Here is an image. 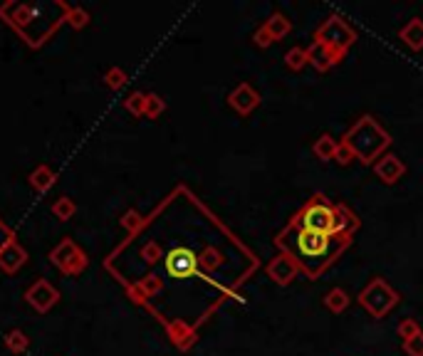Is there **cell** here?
<instances>
[{
    "instance_id": "cell-1",
    "label": "cell",
    "mask_w": 423,
    "mask_h": 356,
    "mask_svg": "<svg viewBox=\"0 0 423 356\" xmlns=\"http://www.w3.org/2000/svg\"><path fill=\"white\" fill-rule=\"evenodd\" d=\"M275 245L280 247V252H288L298 262L300 272H305L309 280H319V275L329 270L339 260V255L352 245V235H324L290 223L275 238Z\"/></svg>"
},
{
    "instance_id": "cell-2",
    "label": "cell",
    "mask_w": 423,
    "mask_h": 356,
    "mask_svg": "<svg viewBox=\"0 0 423 356\" xmlns=\"http://www.w3.org/2000/svg\"><path fill=\"white\" fill-rule=\"evenodd\" d=\"M342 141L354 151V159L359 164L374 166L391 146V134L372 114H364L349 126Z\"/></svg>"
},
{
    "instance_id": "cell-3",
    "label": "cell",
    "mask_w": 423,
    "mask_h": 356,
    "mask_svg": "<svg viewBox=\"0 0 423 356\" xmlns=\"http://www.w3.org/2000/svg\"><path fill=\"white\" fill-rule=\"evenodd\" d=\"M334 216H337V203H332L322 193H314L290 223H295L298 228L314 233H324V235H332L334 231Z\"/></svg>"
},
{
    "instance_id": "cell-4",
    "label": "cell",
    "mask_w": 423,
    "mask_h": 356,
    "mask_svg": "<svg viewBox=\"0 0 423 356\" xmlns=\"http://www.w3.org/2000/svg\"><path fill=\"white\" fill-rule=\"evenodd\" d=\"M314 42L324 45L339 62L347 57L349 47L357 42V30L349 25L344 18L339 16H329L319 23V27L314 30Z\"/></svg>"
},
{
    "instance_id": "cell-5",
    "label": "cell",
    "mask_w": 423,
    "mask_h": 356,
    "mask_svg": "<svg viewBox=\"0 0 423 356\" xmlns=\"http://www.w3.org/2000/svg\"><path fill=\"white\" fill-rule=\"evenodd\" d=\"M357 302L362 305L364 312H369V317L384 319V317L398 305V292L393 290L384 277H374V280H369L367 285L362 287Z\"/></svg>"
},
{
    "instance_id": "cell-6",
    "label": "cell",
    "mask_w": 423,
    "mask_h": 356,
    "mask_svg": "<svg viewBox=\"0 0 423 356\" xmlns=\"http://www.w3.org/2000/svg\"><path fill=\"white\" fill-rule=\"evenodd\" d=\"M166 272L176 280H186V277H193L198 270V257L193 250L188 247H171L166 252Z\"/></svg>"
},
{
    "instance_id": "cell-7",
    "label": "cell",
    "mask_w": 423,
    "mask_h": 356,
    "mask_svg": "<svg viewBox=\"0 0 423 356\" xmlns=\"http://www.w3.org/2000/svg\"><path fill=\"white\" fill-rule=\"evenodd\" d=\"M265 272H267V277L275 282V285L285 287L300 275V267H298V262L288 255V252H277V255L267 262Z\"/></svg>"
},
{
    "instance_id": "cell-8",
    "label": "cell",
    "mask_w": 423,
    "mask_h": 356,
    "mask_svg": "<svg viewBox=\"0 0 423 356\" xmlns=\"http://www.w3.org/2000/svg\"><path fill=\"white\" fill-rule=\"evenodd\" d=\"M372 168H374V173H376L379 181L386 183V186H393V183H398L403 176H406V164H403L396 154H388V151L372 166Z\"/></svg>"
},
{
    "instance_id": "cell-9",
    "label": "cell",
    "mask_w": 423,
    "mask_h": 356,
    "mask_svg": "<svg viewBox=\"0 0 423 356\" xmlns=\"http://www.w3.org/2000/svg\"><path fill=\"white\" fill-rule=\"evenodd\" d=\"M228 104H231L238 114L247 116V114H252L257 106H260V92H257L252 85H247V82H243V85H238L235 90L231 92V97H228Z\"/></svg>"
},
{
    "instance_id": "cell-10",
    "label": "cell",
    "mask_w": 423,
    "mask_h": 356,
    "mask_svg": "<svg viewBox=\"0 0 423 356\" xmlns=\"http://www.w3.org/2000/svg\"><path fill=\"white\" fill-rule=\"evenodd\" d=\"M398 40L413 52L423 50V18H411L406 25L398 30Z\"/></svg>"
},
{
    "instance_id": "cell-11",
    "label": "cell",
    "mask_w": 423,
    "mask_h": 356,
    "mask_svg": "<svg viewBox=\"0 0 423 356\" xmlns=\"http://www.w3.org/2000/svg\"><path fill=\"white\" fill-rule=\"evenodd\" d=\"M262 27H265L267 35L272 37V42H280V40H285L290 32H293V20H290L285 13L275 11L265 23H262Z\"/></svg>"
},
{
    "instance_id": "cell-12",
    "label": "cell",
    "mask_w": 423,
    "mask_h": 356,
    "mask_svg": "<svg viewBox=\"0 0 423 356\" xmlns=\"http://www.w3.org/2000/svg\"><path fill=\"white\" fill-rule=\"evenodd\" d=\"M307 60H309V65H312L317 72H329L334 65H339L337 57H334L332 52L327 50V47L319 45V42H314V40H312V45L307 47Z\"/></svg>"
},
{
    "instance_id": "cell-13",
    "label": "cell",
    "mask_w": 423,
    "mask_h": 356,
    "mask_svg": "<svg viewBox=\"0 0 423 356\" xmlns=\"http://www.w3.org/2000/svg\"><path fill=\"white\" fill-rule=\"evenodd\" d=\"M349 305H352V297H349V292L344 290V287H332V290L324 295V307H327L329 312H334V314H342Z\"/></svg>"
},
{
    "instance_id": "cell-14",
    "label": "cell",
    "mask_w": 423,
    "mask_h": 356,
    "mask_svg": "<svg viewBox=\"0 0 423 356\" xmlns=\"http://www.w3.org/2000/svg\"><path fill=\"white\" fill-rule=\"evenodd\" d=\"M337 149H339V141L329 134H322L317 141L312 144V154L317 156L319 161H334L337 156Z\"/></svg>"
},
{
    "instance_id": "cell-15",
    "label": "cell",
    "mask_w": 423,
    "mask_h": 356,
    "mask_svg": "<svg viewBox=\"0 0 423 356\" xmlns=\"http://www.w3.org/2000/svg\"><path fill=\"white\" fill-rule=\"evenodd\" d=\"M307 65H309L307 47H300V45L290 47L288 55H285V67H288V70H293V72H302Z\"/></svg>"
},
{
    "instance_id": "cell-16",
    "label": "cell",
    "mask_w": 423,
    "mask_h": 356,
    "mask_svg": "<svg viewBox=\"0 0 423 356\" xmlns=\"http://www.w3.org/2000/svg\"><path fill=\"white\" fill-rule=\"evenodd\" d=\"M396 331H398V336H401V341H406V339H413L416 334H421V324H418L416 319H411V317H406V319H401L398 321V326H396Z\"/></svg>"
},
{
    "instance_id": "cell-17",
    "label": "cell",
    "mask_w": 423,
    "mask_h": 356,
    "mask_svg": "<svg viewBox=\"0 0 423 356\" xmlns=\"http://www.w3.org/2000/svg\"><path fill=\"white\" fill-rule=\"evenodd\" d=\"M403 351H406V356H423V331L413 339L403 341Z\"/></svg>"
},
{
    "instance_id": "cell-18",
    "label": "cell",
    "mask_w": 423,
    "mask_h": 356,
    "mask_svg": "<svg viewBox=\"0 0 423 356\" xmlns=\"http://www.w3.org/2000/svg\"><path fill=\"white\" fill-rule=\"evenodd\" d=\"M334 161H337L339 166H349L354 161V151L349 149L344 141H339V149H337V156H334Z\"/></svg>"
},
{
    "instance_id": "cell-19",
    "label": "cell",
    "mask_w": 423,
    "mask_h": 356,
    "mask_svg": "<svg viewBox=\"0 0 423 356\" xmlns=\"http://www.w3.org/2000/svg\"><path fill=\"white\" fill-rule=\"evenodd\" d=\"M252 42H255L257 47H270V45H272V37L267 35V30L260 25V27L255 30V35H252Z\"/></svg>"
}]
</instances>
